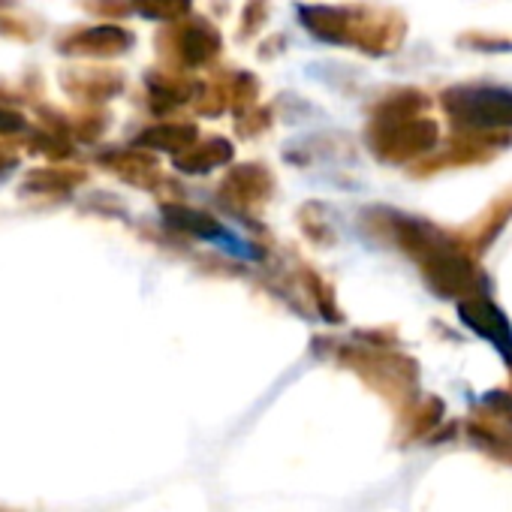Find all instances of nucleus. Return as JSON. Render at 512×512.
Here are the masks:
<instances>
[{
	"mask_svg": "<svg viewBox=\"0 0 512 512\" xmlns=\"http://www.w3.org/2000/svg\"><path fill=\"white\" fill-rule=\"evenodd\" d=\"M461 97L464 100H452V109L467 124H479V127L512 124V94L494 88H476V91H461Z\"/></svg>",
	"mask_w": 512,
	"mask_h": 512,
	"instance_id": "obj_1",
	"label": "nucleus"
},
{
	"mask_svg": "<svg viewBox=\"0 0 512 512\" xmlns=\"http://www.w3.org/2000/svg\"><path fill=\"white\" fill-rule=\"evenodd\" d=\"M461 320H464L473 332H479L482 338H488L494 347H500V350H506V353L512 350V332H509L503 314H500L494 305H488V302L461 305Z\"/></svg>",
	"mask_w": 512,
	"mask_h": 512,
	"instance_id": "obj_2",
	"label": "nucleus"
}]
</instances>
